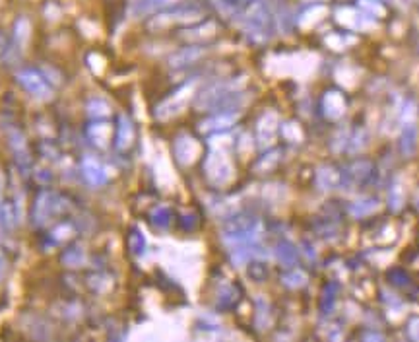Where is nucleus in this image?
<instances>
[{
  "mask_svg": "<svg viewBox=\"0 0 419 342\" xmlns=\"http://www.w3.org/2000/svg\"><path fill=\"white\" fill-rule=\"evenodd\" d=\"M239 84L233 80V82H219V84L210 86L208 90L198 95L196 105L202 111H208V109H217V107H229L233 105V101L239 98Z\"/></svg>",
  "mask_w": 419,
  "mask_h": 342,
  "instance_id": "f257e3e1",
  "label": "nucleus"
},
{
  "mask_svg": "<svg viewBox=\"0 0 419 342\" xmlns=\"http://www.w3.org/2000/svg\"><path fill=\"white\" fill-rule=\"evenodd\" d=\"M260 225L253 216H231L225 224V240L231 241H253L258 235Z\"/></svg>",
  "mask_w": 419,
  "mask_h": 342,
  "instance_id": "f03ea898",
  "label": "nucleus"
},
{
  "mask_svg": "<svg viewBox=\"0 0 419 342\" xmlns=\"http://www.w3.org/2000/svg\"><path fill=\"white\" fill-rule=\"evenodd\" d=\"M204 170H206V177L210 179V183L217 187L229 183L233 177V163L224 152H212L206 160Z\"/></svg>",
  "mask_w": 419,
  "mask_h": 342,
  "instance_id": "7ed1b4c3",
  "label": "nucleus"
},
{
  "mask_svg": "<svg viewBox=\"0 0 419 342\" xmlns=\"http://www.w3.org/2000/svg\"><path fill=\"white\" fill-rule=\"evenodd\" d=\"M193 92H194V84L183 86L181 90H177V92L171 95L169 100H165L159 107L155 109V117H157V119H162V121H165V119H171V117L178 115V113L185 109L186 101L190 100Z\"/></svg>",
  "mask_w": 419,
  "mask_h": 342,
  "instance_id": "20e7f679",
  "label": "nucleus"
},
{
  "mask_svg": "<svg viewBox=\"0 0 419 342\" xmlns=\"http://www.w3.org/2000/svg\"><path fill=\"white\" fill-rule=\"evenodd\" d=\"M61 196L59 194L51 193V191H43L39 194L37 201H35V208H33V220L35 224L43 225L49 220H53V216L56 212H61Z\"/></svg>",
  "mask_w": 419,
  "mask_h": 342,
  "instance_id": "39448f33",
  "label": "nucleus"
},
{
  "mask_svg": "<svg viewBox=\"0 0 419 342\" xmlns=\"http://www.w3.org/2000/svg\"><path fill=\"white\" fill-rule=\"evenodd\" d=\"M18 82L22 84L25 92H30L31 95H35L39 100H49L53 95V90H51L49 82L39 74L37 70H23V72H20Z\"/></svg>",
  "mask_w": 419,
  "mask_h": 342,
  "instance_id": "423d86ee",
  "label": "nucleus"
},
{
  "mask_svg": "<svg viewBox=\"0 0 419 342\" xmlns=\"http://www.w3.org/2000/svg\"><path fill=\"white\" fill-rule=\"evenodd\" d=\"M336 22L344 25L346 30L361 31L369 25V16H365L359 8L341 6L336 10Z\"/></svg>",
  "mask_w": 419,
  "mask_h": 342,
  "instance_id": "0eeeda50",
  "label": "nucleus"
},
{
  "mask_svg": "<svg viewBox=\"0 0 419 342\" xmlns=\"http://www.w3.org/2000/svg\"><path fill=\"white\" fill-rule=\"evenodd\" d=\"M247 28L250 33H256L260 37H268V30H270V14L262 4H255L248 10L247 14Z\"/></svg>",
  "mask_w": 419,
  "mask_h": 342,
  "instance_id": "6e6552de",
  "label": "nucleus"
},
{
  "mask_svg": "<svg viewBox=\"0 0 419 342\" xmlns=\"http://www.w3.org/2000/svg\"><path fill=\"white\" fill-rule=\"evenodd\" d=\"M276 132H278V115L274 111H268L260 117L258 126H256V136H258V144L262 148H268L274 144L276 138Z\"/></svg>",
  "mask_w": 419,
  "mask_h": 342,
  "instance_id": "1a4fd4ad",
  "label": "nucleus"
},
{
  "mask_svg": "<svg viewBox=\"0 0 419 342\" xmlns=\"http://www.w3.org/2000/svg\"><path fill=\"white\" fill-rule=\"evenodd\" d=\"M419 129L415 121H403L402 132H400V152L403 158H411L418 152Z\"/></svg>",
  "mask_w": 419,
  "mask_h": 342,
  "instance_id": "9d476101",
  "label": "nucleus"
},
{
  "mask_svg": "<svg viewBox=\"0 0 419 342\" xmlns=\"http://www.w3.org/2000/svg\"><path fill=\"white\" fill-rule=\"evenodd\" d=\"M198 154H200V144L194 138H190V136H181L175 142V155H177L178 163L190 165Z\"/></svg>",
  "mask_w": 419,
  "mask_h": 342,
  "instance_id": "9b49d317",
  "label": "nucleus"
},
{
  "mask_svg": "<svg viewBox=\"0 0 419 342\" xmlns=\"http://www.w3.org/2000/svg\"><path fill=\"white\" fill-rule=\"evenodd\" d=\"M82 171H84V177L87 179V183L99 187L107 181V171L101 165L95 158H85L82 163Z\"/></svg>",
  "mask_w": 419,
  "mask_h": 342,
  "instance_id": "f8f14e48",
  "label": "nucleus"
},
{
  "mask_svg": "<svg viewBox=\"0 0 419 342\" xmlns=\"http://www.w3.org/2000/svg\"><path fill=\"white\" fill-rule=\"evenodd\" d=\"M322 103H324V115L328 119H340L346 113V100L340 92H328Z\"/></svg>",
  "mask_w": 419,
  "mask_h": 342,
  "instance_id": "ddd939ff",
  "label": "nucleus"
},
{
  "mask_svg": "<svg viewBox=\"0 0 419 342\" xmlns=\"http://www.w3.org/2000/svg\"><path fill=\"white\" fill-rule=\"evenodd\" d=\"M134 142V124L126 115L119 117V131H116V148L128 150Z\"/></svg>",
  "mask_w": 419,
  "mask_h": 342,
  "instance_id": "4468645a",
  "label": "nucleus"
},
{
  "mask_svg": "<svg viewBox=\"0 0 419 342\" xmlns=\"http://www.w3.org/2000/svg\"><path fill=\"white\" fill-rule=\"evenodd\" d=\"M341 175L340 171H336L332 165H324L317 171V187L320 191H332L340 185Z\"/></svg>",
  "mask_w": 419,
  "mask_h": 342,
  "instance_id": "2eb2a0df",
  "label": "nucleus"
},
{
  "mask_svg": "<svg viewBox=\"0 0 419 342\" xmlns=\"http://www.w3.org/2000/svg\"><path fill=\"white\" fill-rule=\"evenodd\" d=\"M237 113H225V111H221L219 115L212 117V119H208V121H204L202 123V131L204 132H219V131H225V129H229L235 121H237Z\"/></svg>",
  "mask_w": 419,
  "mask_h": 342,
  "instance_id": "dca6fc26",
  "label": "nucleus"
},
{
  "mask_svg": "<svg viewBox=\"0 0 419 342\" xmlns=\"http://www.w3.org/2000/svg\"><path fill=\"white\" fill-rule=\"evenodd\" d=\"M202 57L200 49H196V47H186L183 51H178L177 54H173L171 57V66H175V69H181V66H186V64H193Z\"/></svg>",
  "mask_w": 419,
  "mask_h": 342,
  "instance_id": "f3484780",
  "label": "nucleus"
},
{
  "mask_svg": "<svg viewBox=\"0 0 419 342\" xmlns=\"http://www.w3.org/2000/svg\"><path fill=\"white\" fill-rule=\"evenodd\" d=\"M276 256L278 261L287 269H291L295 263H297V249H295L293 243L289 241H279L278 247H276Z\"/></svg>",
  "mask_w": 419,
  "mask_h": 342,
  "instance_id": "a211bd4d",
  "label": "nucleus"
},
{
  "mask_svg": "<svg viewBox=\"0 0 419 342\" xmlns=\"http://www.w3.org/2000/svg\"><path fill=\"white\" fill-rule=\"evenodd\" d=\"M87 136L95 146H107L109 138H111V126L107 123H95L87 129Z\"/></svg>",
  "mask_w": 419,
  "mask_h": 342,
  "instance_id": "6ab92c4d",
  "label": "nucleus"
},
{
  "mask_svg": "<svg viewBox=\"0 0 419 342\" xmlns=\"http://www.w3.org/2000/svg\"><path fill=\"white\" fill-rule=\"evenodd\" d=\"M379 208V201L377 199H372V196H365L361 201H357L353 206H351V214L356 218L367 216V214H371L375 210Z\"/></svg>",
  "mask_w": 419,
  "mask_h": 342,
  "instance_id": "aec40b11",
  "label": "nucleus"
},
{
  "mask_svg": "<svg viewBox=\"0 0 419 342\" xmlns=\"http://www.w3.org/2000/svg\"><path fill=\"white\" fill-rule=\"evenodd\" d=\"M371 171H372L371 162H365V160H361V162L353 163V165L349 167L348 175L351 177L353 183H363L365 179L371 175Z\"/></svg>",
  "mask_w": 419,
  "mask_h": 342,
  "instance_id": "412c9836",
  "label": "nucleus"
},
{
  "mask_svg": "<svg viewBox=\"0 0 419 342\" xmlns=\"http://www.w3.org/2000/svg\"><path fill=\"white\" fill-rule=\"evenodd\" d=\"M357 8L365 16H371V18H382V16L387 14V8L382 6L379 0H359Z\"/></svg>",
  "mask_w": 419,
  "mask_h": 342,
  "instance_id": "4be33fe9",
  "label": "nucleus"
},
{
  "mask_svg": "<svg viewBox=\"0 0 419 342\" xmlns=\"http://www.w3.org/2000/svg\"><path fill=\"white\" fill-rule=\"evenodd\" d=\"M326 14V8L324 6H312L310 10H307L305 14L299 18V25L301 28H310V25H317Z\"/></svg>",
  "mask_w": 419,
  "mask_h": 342,
  "instance_id": "5701e85b",
  "label": "nucleus"
},
{
  "mask_svg": "<svg viewBox=\"0 0 419 342\" xmlns=\"http://www.w3.org/2000/svg\"><path fill=\"white\" fill-rule=\"evenodd\" d=\"M403 187L396 181L394 185L390 187V191H388V206H390V210H394V212H398V210L402 208L403 204Z\"/></svg>",
  "mask_w": 419,
  "mask_h": 342,
  "instance_id": "b1692460",
  "label": "nucleus"
},
{
  "mask_svg": "<svg viewBox=\"0 0 419 342\" xmlns=\"http://www.w3.org/2000/svg\"><path fill=\"white\" fill-rule=\"evenodd\" d=\"M87 115L93 117V119H103V117L111 115V107L105 101L92 100L87 103Z\"/></svg>",
  "mask_w": 419,
  "mask_h": 342,
  "instance_id": "393cba45",
  "label": "nucleus"
},
{
  "mask_svg": "<svg viewBox=\"0 0 419 342\" xmlns=\"http://www.w3.org/2000/svg\"><path fill=\"white\" fill-rule=\"evenodd\" d=\"M62 263L66 266H82L85 263V253L80 247H74L62 255Z\"/></svg>",
  "mask_w": 419,
  "mask_h": 342,
  "instance_id": "a878e982",
  "label": "nucleus"
},
{
  "mask_svg": "<svg viewBox=\"0 0 419 342\" xmlns=\"http://www.w3.org/2000/svg\"><path fill=\"white\" fill-rule=\"evenodd\" d=\"M356 39L351 37V35H344V33H332V35H328L326 37V45L332 47L336 51H340V49H348V45H351Z\"/></svg>",
  "mask_w": 419,
  "mask_h": 342,
  "instance_id": "bb28decb",
  "label": "nucleus"
},
{
  "mask_svg": "<svg viewBox=\"0 0 419 342\" xmlns=\"http://www.w3.org/2000/svg\"><path fill=\"white\" fill-rule=\"evenodd\" d=\"M281 280H284V284L289 288H301L307 284V274H305L303 271H297V269H295V271L287 272L286 276H284Z\"/></svg>",
  "mask_w": 419,
  "mask_h": 342,
  "instance_id": "cd10ccee",
  "label": "nucleus"
},
{
  "mask_svg": "<svg viewBox=\"0 0 419 342\" xmlns=\"http://www.w3.org/2000/svg\"><path fill=\"white\" fill-rule=\"evenodd\" d=\"M171 214L169 210L165 208V206H159V208L154 210V214H152V222H154V225H157V228H167L171 222Z\"/></svg>",
  "mask_w": 419,
  "mask_h": 342,
  "instance_id": "c85d7f7f",
  "label": "nucleus"
},
{
  "mask_svg": "<svg viewBox=\"0 0 419 342\" xmlns=\"http://www.w3.org/2000/svg\"><path fill=\"white\" fill-rule=\"evenodd\" d=\"M177 0H144V2H140L138 12H154L157 8L163 6H169V4H175Z\"/></svg>",
  "mask_w": 419,
  "mask_h": 342,
  "instance_id": "c756f323",
  "label": "nucleus"
},
{
  "mask_svg": "<svg viewBox=\"0 0 419 342\" xmlns=\"http://www.w3.org/2000/svg\"><path fill=\"white\" fill-rule=\"evenodd\" d=\"M72 233H74L72 225H70V224H59L53 230V240L59 241V243H62V241L70 240V237H72Z\"/></svg>",
  "mask_w": 419,
  "mask_h": 342,
  "instance_id": "7c9ffc66",
  "label": "nucleus"
},
{
  "mask_svg": "<svg viewBox=\"0 0 419 342\" xmlns=\"http://www.w3.org/2000/svg\"><path fill=\"white\" fill-rule=\"evenodd\" d=\"M281 132H284V136H286L289 142H299L301 140V131H299V126L293 123H286L281 126Z\"/></svg>",
  "mask_w": 419,
  "mask_h": 342,
  "instance_id": "2f4dec72",
  "label": "nucleus"
},
{
  "mask_svg": "<svg viewBox=\"0 0 419 342\" xmlns=\"http://www.w3.org/2000/svg\"><path fill=\"white\" fill-rule=\"evenodd\" d=\"M130 249L140 255V253H144V249H146V240H144V235L136 230V232H132L130 235Z\"/></svg>",
  "mask_w": 419,
  "mask_h": 342,
  "instance_id": "473e14b6",
  "label": "nucleus"
},
{
  "mask_svg": "<svg viewBox=\"0 0 419 342\" xmlns=\"http://www.w3.org/2000/svg\"><path fill=\"white\" fill-rule=\"evenodd\" d=\"M235 302H237V292H235V288L227 286L224 292L219 294V305H221V307H229V305H233Z\"/></svg>",
  "mask_w": 419,
  "mask_h": 342,
  "instance_id": "72a5a7b5",
  "label": "nucleus"
},
{
  "mask_svg": "<svg viewBox=\"0 0 419 342\" xmlns=\"http://www.w3.org/2000/svg\"><path fill=\"white\" fill-rule=\"evenodd\" d=\"M408 334H410V338H413V341H419V317H413L408 323Z\"/></svg>",
  "mask_w": 419,
  "mask_h": 342,
  "instance_id": "f704fd0d",
  "label": "nucleus"
},
{
  "mask_svg": "<svg viewBox=\"0 0 419 342\" xmlns=\"http://www.w3.org/2000/svg\"><path fill=\"white\" fill-rule=\"evenodd\" d=\"M0 199H2V177H0Z\"/></svg>",
  "mask_w": 419,
  "mask_h": 342,
  "instance_id": "c9c22d12",
  "label": "nucleus"
},
{
  "mask_svg": "<svg viewBox=\"0 0 419 342\" xmlns=\"http://www.w3.org/2000/svg\"><path fill=\"white\" fill-rule=\"evenodd\" d=\"M415 206H418V210H419V193H418V199H415Z\"/></svg>",
  "mask_w": 419,
  "mask_h": 342,
  "instance_id": "e433bc0d",
  "label": "nucleus"
},
{
  "mask_svg": "<svg viewBox=\"0 0 419 342\" xmlns=\"http://www.w3.org/2000/svg\"><path fill=\"white\" fill-rule=\"evenodd\" d=\"M0 266H2V259H0Z\"/></svg>",
  "mask_w": 419,
  "mask_h": 342,
  "instance_id": "4c0bfd02",
  "label": "nucleus"
},
{
  "mask_svg": "<svg viewBox=\"0 0 419 342\" xmlns=\"http://www.w3.org/2000/svg\"><path fill=\"white\" fill-rule=\"evenodd\" d=\"M136 2H144V0H136Z\"/></svg>",
  "mask_w": 419,
  "mask_h": 342,
  "instance_id": "58836bf2",
  "label": "nucleus"
}]
</instances>
